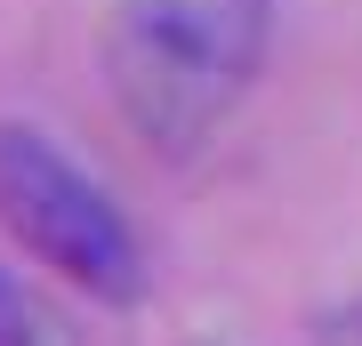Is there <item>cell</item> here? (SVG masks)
<instances>
[{"mask_svg":"<svg viewBox=\"0 0 362 346\" xmlns=\"http://www.w3.org/2000/svg\"><path fill=\"white\" fill-rule=\"evenodd\" d=\"M266 40L274 0H105V97L145 154L194 161L258 89Z\"/></svg>","mask_w":362,"mask_h":346,"instance_id":"1","label":"cell"},{"mask_svg":"<svg viewBox=\"0 0 362 346\" xmlns=\"http://www.w3.org/2000/svg\"><path fill=\"white\" fill-rule=\"evenodd\" d=\"M0 218L40 266H57L97 306H137L145 298V242L121 218V202L81 169L49 129L8 121L0 129Z\"/></svg>","mask_w":362,"mask_h":346,"instance_id":"2","label":"cell"},{"mask_svg":"<svg viewBox=\"0 0 362 346\" xmlns=\"http://www.w3.org/2000/svg\"><path fill=\"white\" fill-rule=\"evenodd\" d=\"M0 346H73L65 314H57L25 274H8V266H0Z\"/></svg>","mask_w":362,"mask_h":346,"instance_id":"3","label":"cell"},{"mask_svg":"<svg viewBox=\"0 0 362 346\" xmlns=\"http://www.w3.org/2000/svg\"><path fill=\"white\" fill-rule=\"evenodd\" d=\"M322 346H362V290L346 298V306L322 314Z\"/></svg>","mask_w":362,"mask_h":346,"instance_id":"4","label":"cell"}]
</instances>
